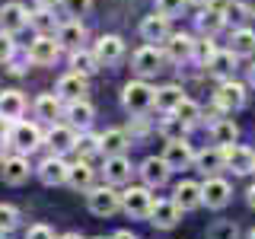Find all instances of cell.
<instances>
[{"label": "cell", "instance_id": "obj_1", "mask_svg": "<svg viewBox=\"0 0 255 239\" xmlns=\"http://www.w3.org/2000/svg\"><path fill=\"white\" fill-rule=\"evenodd\" d=\"M122 102H125V109L131 112V115H143L147 109H153L156 90L150 83H143V80H131V83L122 90Z\"/></svg>", "mask_w": 255, "mask_h": 239}, {"label": "cell", "instance_id": "obj_2", "mask_svg": "<svg viewBox=\"0 0 255 239\" xmlns=\"http://www.w3.org/2000/svg\"><path fill=\"white\" fill-rule=\"evenodd\" d=\"M150 207H153V195H150L147 185H131L122 195V211L128 214V217H150Z\"/></svg>", "mask_w": 255, "mask_h": 239}, {"label": "cell", "instance_id": "obj_3", "mask_svg": "<svg viewBox=\"0 0 255 239\" xmlns=\"http://www.w3.org/2000/svg\"><path fill=\"white\" fill-rule=\"evenodd\" d=\"M90 211L96 217H112L115 211H122V195L115 191V185H102V188H90Z\"/></svg>", "mask_w": 255, "mask_h": 239}, {"label": "cell", "instance_id": "obj_4", "mask_svg": "<svg viewBox=\"0 0 255 239\" xmlns=\"http://www.w3.org/2000/svg\"><path fill=\"white\" fill-rule=\"evenodd\" d=\"M10 143L16 147V153H32V150L42 147V131L38 124H29V121H13L10 127Z\"/></svg>", "mask_w": 255, "mask_h": 239}, {"label": "cell", "instance_id": "obj_5", "mask_svg": "<svg viewBox=\"0 0 255 239\" xmlns=\"http://www.w3.org/2000/svg\"><path fill=\"white\" fill-rule=\"evenodd\" d=\"M230 195H233L230 182H227V179H217V175H207V182L201 185V198H204V204L211 207V211L227 207V204H230Z\"/></svg>", "mask_w": 255, "mask_h": 239}, {"label": "cell", "instance_id": "obj_6", "mask_svg": "<svg viewBox=\"0 0 255 239\" xmlns=\"http://www.w3.org/2000/svg\"><path fill=\"white\" fill-rule=\"evenodd\" d=\"M61 54V42L51 35H35V42L29 45V61L38 64V67H48V64H54Z\"/></svg>", "mask_w": 255, "mask_h": 239}, {"label": "cell", "instance_id": "obj_7", "mask_svg": "<svg viewBox=\"0 0 255 239\" xmlns=\"http://www.w3.org/2000/svg\"><path fill=\"white\" fill-rule=\"evenodd\" d=\"M214 102H217L220 112H236L246 106V86L236 83V80H223L217 96H214Z\"/></svg>", "mask_w": 255, "mask_h": 239}, {"label": "cell", "instance_id": "obj_8", "mask_svg": "<svg viewBox=\"0 0 255 239\" xmlns=\"http://www.w3.org/2000/svg\"><path fill=\"white\" fill-rule=\"evenodd\" d=\"M223 159H227V169H233L236 175L255 172V150H249V147L230 143V147H223Z\"/></svg>", "mask_w": 255, "mask_h": 239}, {"label": "cell", "instance_id": "obj_9", "mask_svg": "<svg viewBox=\"0 0 255 239\" xmlns=\"http://www.w3.org/2000/svg\"><path fill=\"white\" fill-rule=\"evenodd\" d=\"M140 179H143V185L147 188H159V185H166V179H169V163H166L163 156H147L140 163Z\"/></svg>", "mask_w": 255, "mask_h": 239}, {"label": "cell", "instance_id": "obj_10", "mask_svg": "<svg viewBox=\"0 0 255 239\" xmlns=\"http://www.w3.org/2000/svg\"><path fill=\"white\" fill-rule=\"evenodd\" d=\"M163 159L169 163V169H188L195 163V150L185 137L179 140H166V150H163Z\"/></svg>", "mask_w": 255, "mask_h": 239}, {"label": "cell", "instance_id": "obj_11", "mask_svg": "<svg viewBox=\"0 0 255 239\" xmlns=\"http://www.w3.org/2000/svg\"><path fill=\"white\" fill-rule=\"evenodd\" d=\"M29 172H32V166L22 153L6 156L3 163H0V179H3L6 185H22V182H29Z\"/></svg>", "mask_w": 255, "mask_h": 239}, {"label": "cell", "instance_id": "obj_12", "mask_svg": "<svg viewBox=\"0 0 255 239\" xmlns=\"http://www.w3.org/2000/svg\"><path fill=\"white\" fill-rule=\"evenodd\" d=\"M35 172H38V179H42L45 185L51 188V185H64V182H67V172H70V166L64 163V159H61L58 153H51L48 159H42V166H38Z\"/></svg>", "mask_w": 255, "mask_h": 239}, {"label": "cell", "instance_id": "obj_13", "mask_svg": "<svg viewBox=\"0 0 255 239\" xmlns=\"http://www.w3.org/2000/svg\"><path fill=\"white\" fill-rule=\"evenodd\" d=\"M179 220H182V207L175 201H153V207H150V223L156 230H172Z\"/></svg>", "mask_w": 255, "mask_h": 239}, {"label": "cell", "instance_id": "obj_14", "mask_svg": "<svg viewBox=\"0 0 255 239\" xmlns=\"http://www.w3.org/2000/svg\"><path fill=\"white\" fill-rule=\"evenodd\" d=\"M29 26V10L22 3H3L0 6V32H22Z\"/></svg>", "mask_w": 255, "mask_h": 239}, {"label": "cell", "instance_id": "obj_15", "mask_svg": "<svg viewBox=\"0 0 255 239\" xmlns=\"http://www.w3.org/2000/svg\"><path fill=\"white\" fill-rule=\"evenodd\" d=\"M93 54L99 58V64H118L122 61V54H125V38L122 35H102L99 42H96V48H93Z\"/></svg>", "mask_w": 255, "mask_h": 239}, {"label": "cell", "instance_id": "obj_16", "mask_svg": "<svg viewBox=\"0 0 255 239\" xmlns=\"http://www.w3.org/2000/svg\"><path fill=\"white\" fill-rule=\"evenodd\" d=\"M134 70L140 77H150L156 70H163V51H156V45H143L134 51Z\"/></svg>", "mask_w": 255, "mask_h": 239}, {"label": "cell", "instance_id": "obj_17", "mask_svg": "<svg viewBox=\"0 0 255 239\" xmlns=\"http://www.w3.org/2000/svg\"><path fill=\"white\" fill-rule=\"evenodd\" d=\"M140 35H143V42H166V38L172 35V32H169V16H163V13L143 16Z\"/></svg>", "mask_w": 255, "mask_h": 239}, {"label": "cell", "instance_id": "obj_18", "mask_svg": "<svg viewBox=\"0 0 255 239\" xmlns=\"http://www.w3.org/2000/svg\"><path fill=\"white\" fill-rule=\"evenodd\" d=\"M58 96H61V99H67V102L86 99V74H77V70L64 74L58 80Z\"/></svg>", "mask_w": 255, "mask_h": 239}, {"label": "cell", "instance_id": "obj_19", "mask_svg": "<svg viewBox=\"0 0 255 239\" xmlns=\"http://www.w3.org/2000/svg\"><path fill=\"white\" fill-rule=\"evenodd\" d=\"M102 172H106V182L109 185H125V182H131V159L125 153L122 156H106V166H102Z\"/></svg>", "mask_w": 255, "mask_h": 239}, {"label": "cell", "instance_id": "obj_20", "mask_svg": "<svg viewBox=\"0 0 255 239\" xmlns=\"http://www.w3.org/2000/svg\"><path fill=\"white\" fill-rule=\"evenodd\" d=\"M48 147H51V153L64 156L67 150L77 147V131L70 124H54L51 131H48Z\"/></svg>", "mask_w": 255, "mask_h": 239}, {"label": "cell", "instance_id": "obj_21", "mask_svg": "<svg viewBox=\"0 0 255 239\" xmlns=\"http://www.w3.org/2000/svg\"><path fill=\"white\" fill-rule=\"evenodd\" d=\"M175 204L182 207V211H195V207H201L204 204V198H201V185L198 182H179L175 185V198H172Z\"/></svg>", "mask_w": 255, "mask_h": 239}, {"label": "cell", "instance_id": "obj_22", "mask_svg": "<svg viewBox=\"0 0 255 239\" xmlns=\"http://www.w3.org/2000/svg\"><path fill=\"white\" fill-rule=\"evenodd\" d=\"M166 58H169L172 64H182V61H188L191 58V48H195V42H191L188 35H182V32H175V35L166 38Z\"/></svg>", "mask_w": 255, "mask_h": 239}, {"label": "cell", "instance_id": "obj_23", "mask_svg": "<svg viewBox=\"0 0 255 239\" xmlns=\"http://www.w3.org/2000/svg\"><path fill=\"white\" fill-rule=\"evenodd\" d=\"M223 22H227V16H223L220 10H214V6H204L201 13L195 16V26H198V32H201V35H217V32L223 29Z\"/></svg>", "mask_w": 255, "mask_h": 239}, {"label": "cell", "instance_id": "obj_24", "mask_svg": "<svg viewBox=\"0 0 255 239\" xmlns=\"http://www.w3.org/2000/svg\"><path fill=\"white\" fill-rule=\"evenodd\" d=\"M22 112H26V99H22V93H16V90H3V93H0V115H3V118L19 121Z\"/></svg>", "mask_w": 255, "mask_h": 239}, {"label": "cell", "instance_id": "obj_25", "mask_svg": "<svg viewBox=\"0 0 255 239\" xmlns=\"http://www.w3.org/2000/svg\"><path fill=\"white\" fill-rule=\"evenodd\" d=\"M93 175H96V169L86 159H80V163H74L70 166V172H67V185L70 188H77V191H90L93 188Z\"/></svg>", "mask_w": 255, "mask_h": 239}, {"label": "cell", "instance_id": "obj_26", "mask_svg": "<svg viewBox=\"0 0 255 239\" xmlns=\"http://www.w3.org/2000/svg\"><path fill=\"white\" fill-rule=\"evenodd\" d=\"M102 137V153L106 156H122L128 147H131V137L122 131V127H112V131H106V134H99Z\"/></svg>", "mask_w": 255, "mask_h": 239}, {"label": "cell", "instance_id": "obj_27", "mask_svg": "<svg viewBox=\"0 0 255 239\" xmlns=\"http://www.w3.org/2000/svg\"><path fill=\"white\" fill-rule=\"evenodd\" d=\"M93 118H96V109L86 99H77V102H70V106H67V121H70V127H90Z\"/></svg>", "mask_w": 255, "mask_h": 239}, {"label": "cell", "instance_id": "obj_28", "mask_svg": "<svg viewBox=\"0 0 255 239\" xmlns=\"http://www.w3.org/2000/svg\"><path fill=\"white\" fill-rule=\"evenodd\" d=\"M195 166H198L204 175H214L217 169H223V166H227V159H223V147H211V150L195 153Z\"/></svg>", "mask_w": 255, "mask_h": 239}, {"label": "cell", "instance_id": "obj_29", "mask_svg": "<svg viewBox=\"0 0 255 239\" xmlns=\"http://www.w3.org/2000/svg\"><path fill=\"white\" fill-rule=\"evenodd\" d=\"M29 26L38 32V35H51V32H58V19H54V10L51 6H38L35 13H29Z\"/></svg>", "mask_w": 255, "mask_h": 239}, {"label": "cell", "instance_id": "obj_30", "mask_svg": "<svg viewBox=\"0 0 255 239\" xmlns=\"http://www.w3.org/2000/svg\"><path fill=\"white\" fill-rule=\"evenodd\" d=\"M211 137H214L217 147H230V143H236V137H239V127L233 124V118H220V121H214V127H211Z\"/></svg>", "mask_w": 255, "mask_h": 239}, {"label": "cell", "instance_id": "obj_31", "mask_svg": "<svg viewBox=\"0 0 255 239\" xmlns=\"http://www.w3.org/2000/svg\"><path fill=\"white\" fill-rule=\"evenodd\" d=\"M230 51H233L236 58H249V54H255V32L252 29H236L233 38H230Z\"/></svg>", "mask_w": 255, "mask_h": 239}, {"label": "cell", "instance_id": "obj_32", "mask_svg": "<svg viewBox=\"0 0 255 239\" xmlns=\"http://www.w3.org/2000/svg\"><path fill=\"white\" fill-rule=\"evenodd\" d=\"M58 112H61V96H58V93H42V96L35 99V115H38V118L54 121V118H58Z\"/></svg>", "mask_w": 255, "mask_h": 239}, {"label": "cell", "instance_id": "obj_33", "mask_svg": "<svg viewBox=\"0 0 255 239\" xmlns=\"http://www.w3.org/2000/svg\"><path fill=\"white\" fill-rule=\"evenodd\" d=\"M182 99H185V96H182V86L169 83V86H159V90H156V102H153V106L163 109V112H175V106H179Z\"/></svg>", "mask_w": 255, "mask_h": 239}, {"label": "cell", "instance_id": "obj_34", "mask_svg": "<svg viewBox=\"0 0 255 239\" xmlns=\"http://www.w3.org/2000/svg\"><path fill=\"white\" fill-rule=\"evenodd\" d=\"M233 67H236V54L230 51V48H227V51H217L211 61H207V70H211L214 77H230Z\"/></svg>", "mask_w": 255, "mask_h": 239}, {"label": "cell", "instance_id": "obj_35", "mask_svg": "<svg viewBox=\"0 0 255 239\" xmlns=\"http://www.w3.org/2000/svg\"><path fill=\"white\" fill-rule=\"evenodd\" d=\"M54 38L61 42V48H80V42H83V26H80L77 19L74 22H64Z\"/></svg>", "mask_w": 255, "mask_h": 239}, {"label": "cell", "instance_id": "obj_36", "mask_svg": "<svg viewBox=\"0 0 255 239\" xmlns=\"http://www.w3.org/2000/svg\"><path fill=\"white\" fill-rule=\"evenodd\" d=\"M70 67H74L77 74H86V77H90V74H96V70L102 67V64H99V58H96V54L77 51V48H74V54H70Z\"/></svg>", "mask_w": 255, "mask_h": 239}, {"label": "cell", "instance_id": "obj_37", "mask_svg": "<svg viewBox=\"0 0 255 239\" xmlns=\"http://www.w3.org/2000/svg\"><path fill=\"white\" fill-rule=\"evenodd\" d=\"M175 118H179L185 127H195L198 121H201V106L198 102H191V99H182L179 106H175V112H172Z\"/></svg>", "mask_w": 255, "mask_h": 239}, {"label": "cell", "instance_id": "obj_38", "mask_svg": "<svg viewBox=\"0 0 255 239\" xmlns=\"http://www.w3.org/2000/svg\"><path fill=\"white\" fill-rule=\"evenodd\" d=\"M77 153H80V159H90V156H96V153H102V137H99V134H90V131H86V134H80V137H77Z\"/></svg>", "mask_w": 255, "mask_h": 239}, {"label": "cell", "instance_id": "obj_39", "mask_svg": "<svg viewBox=\"0 0 255 239\" xmlns=\"http://www.w3.org/2000/svg\"><path fill=\"white\" fill-rule=\"evenodd\" d=\"M204 236H207V239H236L239 230H236L233 220H217V223H211V227H207Z\"/></svg>", "mask_w": 255, "mask_h": 239}, {"label": "cell", "instance_id": "obj_40", "mask_svg": "<svg viewBox=\"0 0 255 239\" xmlns=\"http://www.w3.org/2000/svg\"><path fill=\"white\" fill-rule=\"evenodd\" d=\"M214 54H217V45L211 42V35H204L201 42H195V48H191V58L198 64H204V67H207V61H211Z\"/></svg>", "mask_w": 255, "mask_h": 239}, {"label": "cell", "instance_id": "obj_41", "mask_svg": "<svg viewBox=\"0 0 255 239\" xmlns=\"http://www.w3.org/2000/svg\"><path fill=\"white\" fill-rule=\"evenodd\" d=\"M16 227H19V211H16L13 204H0V230H3V233H13Z\"/></svg>", "mask_w": 255, "mask_h": 239}, {"label": "cell", "instance_id": "obj_42", "mask_svg": "<svg viewBox=\"0 0 255 239\" xmlns=\"http://www.w3.org/2000/svg\"><path fill=\"white\" fill-rule=\"evenodd\" d=\"M185 131H188V127L182 124L175 115L169 118V121H163V134H166V140H179V137H185Z\"/></svg>", "mask_w": 255, "mask_h": 239}, {"label": "cell", "instance_id": "obj_43", "mask_svg": "<svg viewBox=\"0 0 255 239\" xmlns=\"http://www.w3.org/2000/svg\"><path fill=\"white\" fill-rule=\"evenodd\" d=\"M185 3H188V0H156V13H163V16H169V19H172L175 13H182V6H185Z\"/></svg>", "mask_w": 255, "mask_h": 239}, {"label": "cell", "instance_id": "obj_44", "mask_svg": "<svg viewBox=\"0 0 255 239\" xmlns=\"http://www.w3.org/2000/svg\"><path fill=\"white\" fill-rule=\"evenodd\" d=\"M61 3H64V10L70 16H83V13H90L93 0H61Z\"/></svg>", "mask_w": 255, "mask_h": 239}, {"label": "cell", "instance_id": "obj_45", "mask_svg": "<svg viewBox=\"0 0 255 239\" xmlns=\"http://www.w3.org/2000/svg\"><path fill=\"white\" fill-rule=\"evenodd\" d=\"M223 16H227V22H239V19H246V16H249V10H246L243 3H233V0H230L227 10H223Z\"/></svg>", "mask_w": 255, "mask_h": 239}, {"label": "cell", "instance_id": "obj_46", "mask_svg": "<svg viewBox=\"0 0 255 239\" xmlns=\"http://www.w3.org/2000/svg\"><path fill=\"white\" fill-rule=\"evenodd\" d=\"M26 239H58V236H54L51 227H45V223H35V227L26 230Z\"/></svg>", "mask_w": 255, "mask_h": 239}, {"label": "cell", "instance_id": "obj_47", "mask_svg": "<svg viewBox=\"0 0 255 239\" xmlns=\"http://www.w3.org/2000/svg\"><path fill=\"white\" fill-rule=\"evenodd\" d=\"M10 58H13V38H10V32H0V64Z\"/></svg>", "mask_w": 255, "mask_h": 239}, {"label": "cell", "instance_id": "obj_48", "mask_svg": "<svg viewBox=\"0 0 255 239\" xmlns=\"http://www.w3.org/2000/svg\"><path fill=\"white\" fill-rule=\"evenodd\" d=\"M112 239H137L131 233V230H118V233H112Z\"/></svg>", "mask_w": 255, "mask_h": 239}, {"label": "cell", "instance_id": "obj_49", "mask_svg": "<svg viewBox=\"0 0 255 239\" xmlns=\"http://www.w3.org/2000/svg\"><path fill=\"white\" fill-rule=\"evenodd\" d=\"M6 140H10V137H3V134H0V163H3V159H6V147H10V143H6Z\"/></svg>", "mask_w": 255, "mask_h": 239}, {"label": "cell", "instance_id": "obj_50", "mask_svg": "<svg viewBox=\"0 0 255 239\" xmlns=\"http://www.w3.org/2000/svg\"><path fill=\"white\" fill-rule=\"evenodd\" d=\"M249 207L255 211V185H249Z\"/></svg>", "mask_w": 255, "mask_h": 239}, {"label": "cell", "instance_id": "obj_51", "mask_svg": "<svg viewBox=\"0 0 255 239\" xmlns=\"http://www.w3.org/2000/svg\"><path fill=\"white\" fill-rule=\"evenodd\" d=\"M58 239H83L80 233H64V236H58Z\"/></svg>", "mask_w": 255, "mask_h": 239}, {"label": "cell", "instance_id": "obj_52", "mask_svg": "<svg viewBox=\"0 0 255 239\" xmlns=\"http://www.w3.org/2000/svg\"><path fill=\"white\" fill-rule=\"evenodd\" d=\"M249 83L255 86V64H252V67H249Z\"/></svg>", "mask_w": 255, "mask_h": 239}, {"label": "cell", "instance_id": "obj_53", "mask_svg": "<svg viewBox=\"0 0 255 239\" xmlns=\"http://www.w3.org/2000/svg\"><path fill=\"white\" fill-rule=\"evenodd\" d=\"M38 3H42V6H54V3H58V0H38Z\"/></svg>", "mask_w": 255, "mask_h": 239}, {"label": "cell", "instance_id": "obj_54", "mask_svg": "<svg viewBox=\"0 0 255 239\" xmlns=\"http://www.w3.org/2000/svg\"><path fill=\"white\" fill-rule=\"evenodd\" d=\"M188 3H198V6H204V3H211V0H188Z\"/></svg>", "mask_w": 255, "mask_h": 239}, {"label": "cell", "instance_id": "obj_55", "mask_svg": "<svg viewBox=\"0 0 255 239\" xmlns=\"http://www.w3.org/2000/svg\"><path fill=\"white\" fill-rule=\"evenodd\" d=\"M93 239H106V236H93ZM109 239H112V236H109Z\"/></svg>", "mask_w": 255, "mask_h": 239}, {"label": "cell", "instance_id": "obj_56", "mask_svg": "<svg viewBox=\"0 0 255 239\" xmlns=\"http://www.w3.org/2000/svg\"><path fill=\"white\" fill-rule=\"evenodd\" d=\"M249 239H255V230H252V233H249Z\"/></svg>", "mask_w": 255, "mask_h": 239}, {"label": "cell", "instance_id": "obj_57", "mask_svg": "<svg viewBox=\"0 0 255 239\" xmlns=\"http://www.w3.org/2000/svg\"><path fill=\"white\" fill-rule=\"evenodd\" d=\"M3 236H6V233H3V230H0V239H3Z\"/></svg>", "mask_w": 255, "mask_h": 239}, {"label": "cell", "instance_id": "obj_58", "mask_svg": "<svg viewBox=\"0 0 255 239\" xmlns=\"http://www.w3.org/2000/svg\"><path fill=\"white\" fill-rule=\"evenodd\" d=\"M252 16H255V10H252Z\"/></svg>", "mask_w": 255, "mask_h": 239}]
</instances>
